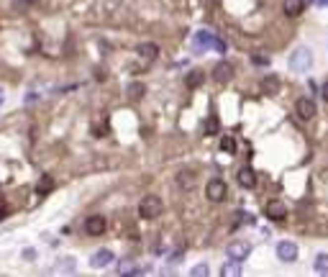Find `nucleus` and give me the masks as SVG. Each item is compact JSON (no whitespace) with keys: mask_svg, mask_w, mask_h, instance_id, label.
<instances>
[{"mask_svg":"<svg viewBox=\"0 0 328 277\" xmlns=\"http://www.w3.org/2000/svg\"><path fill=\"white\" fill-rule=\"evenodd\" d=\"M5 103V92H3V87H0V105Z\"/></svg>","mask_w":328,"mask_h":277,"instance_id":"31","label":"nucleus"},{"mask_svg":"<svg viewBox=\"0 0 328 277\" xmlns=\"http://www.w3.org/2000/svg\"><path fill=\"white\" fill-rule=\"evenodd\" d=\"M205 198L211 200V203H220V200L226 198V182H223L220 177H213L205 185Z\"/></svg>","mask_w":328,"mask_h":277,"instance_id":"3","label":"nucleus"},{"mask_svg":"<svg viewBox=\"0 0 328 277\" xmlns=\"http://www.w3.org/2000/svg\"><path fill=\"white\" fill-rule=\"evenodd\" d=\"M321 95H323V100H326V103H328V82H326V85H323V87H321Z\"/></svg>","mask_w":328,"mask_h":277,"instance_id":"30","label":"nucleus"},{"mask_svg":"<svg viewBox=\"0 0 328 277\" xmlns=\"http://www.w3.org/2000/svg\"><path fill=\"white\" fill-rule=\"evenodd\" d=\"M213 80H216V82H220V85H226V82H231V80H233V65H231L228 59L216 62V67H213Z\"/></svg>","mask_w":328,"mask_h":277,"instance_id":"4","label":"nucleus"},{"mask_svg":"<svg viewBox=\"0 0 328 277\" xmlns=\"http://www.w3.org/2000/svg\"><path fill=\"white\" fill-rule=\"evenodd\" d=\"M139 213H141V218L154 221L157 215L162 213V200H159L157 195H146L141 203H139Z\"/></svg>","mask_w":328,"mask_h":277,"instance_id":"2","label":"nucleus"},{"mask_svg":"<svg viewBox=\"0 0 328 277\" xmlns=\"http://www.w3.org/2000/svg\"><path fill=\"white\" fill-rule=\"evenodd\" d=\"M126 95H128L131 100H141V98L146 95V87H144V82H128V87H126Z\"/></svg>","mask_w":328,"mask_h":277,"instance_id":"16","label":"nucleus"},{"mask_svg":"<svg viewBox=\"0 0 328 277\" xmlns=\"http://www.w3.org/2000/svg\"><path fill=\"white\" fill-rule=\"evenodd\" d=\"M295 108H297V116H300L303 121H313V118H316V100H313V98H297Z\"/></svg>","mask_w":328,"mask_h":277,"instance_id":"5","label":"nucleus"},{"mask_svg":"<svg viewBox=\"0 0 328 277\" xmlns=\"http://www.w3.org/2000/svg\"><path fill=\"white\" fill-rule=\"evenodd\" d=\"M285 15H290V18H297V15L303 13V8H305V0H285Z\"/></svg>","mask_w":328,"mask_h":277,"instance_id":"14","label":"nucleus"},{"mask_svg":"<svg viewBox=\"0 0 328 277\" xmlns=\"http://www.w3.org/2000/svg\"><path fill=\"white\" fill-rule=\"evenodd\" d=\"M203 85V72L200 69H192L187 74V87H200Z\"/></svg>","mask_w":328,"mask_h":277,"instance_id":"20","label":"nucleus"},{"mask_svg":"<svg viewBox=\"0 0 328 277\" xmlns=\"http://www.w3.org/2000/svg\"><path fill=\"white\" fill-rule=\"evenodd\" d=\"M213 34H211V31H198V34H195V41H192V52H195V54H203L205 49H208V46H213Z\"/></svg>","mask_w":328,"mask_h":277,"instance_id":"9","label":"nucleus"},{"mask_svg":"<svg viewBox=\"0 0 328 277\" xmlns=\"http://www.w3.org/2000/svg\"><path fill=\"white\" fill-rule=\"evenodd\" d=\"M56 265H59V272H74V265H77V262H74V257H62Z\"/></svg>","mask_w":328,"mask_h":277,"instance_id":"19","label":"nucleus"},{"mask_svg":"<svg viewBox=\"0 0 328 277\" xmlns=\"http://www.w3.org/2000/svg\"><path fill=\"white\" fill-rule=\"evenodd\" d=\"M36 3V0H16V3H13V8H16V10H23L26 5H34Z\"/></svg>","mask_w":328,"mask_h":277,"instance_id":"26","label":"nucleus"},{"mask_svg":"<svg viewBox=\"0 0 328 277\" xmlns=\"http://www.w3.org/2000/svg\"><path fill=\"white\" fill-rule=\"evenodd\" d=\"M136 52H139V57H144V59H157V57H159V46L152 44V41H144V44L136 46Z\"/></svg>","mask_w":328,"mask_h":277,"instance_id":"13","label":"nucleus"},{"mask_svg":"<svg viewBox=\"0 0 328 277\" xmlns=\"http://www.w3.org/2000/svg\"><path fill=\"white\" fill-rule=\"evenodd\" d=\"M297 244H292V241H279L277 244V257L282 259V262H295L297 259Z\"/></svg>","mask_w":328,"mask_h":277,"instance_id":"8","label":"nucleus"},{"mask_svg":"<svg viewBox=\"0 0 328 277\" xmlns=\"http://www.w3.org/2000/svg\"><path fill=\"white\" fill-rule=\"evenodd\" d=\"M220 149L228 151V154H233V151H236V138H233V136H223V138H220Z\"/></svg>","mask_w":328,"mask_h":277,"instance_id":"23","label":"nucleus"},{"mask_svg":"<svg viewBox=\"0 0 328 277\" xmlns=\"http://www.w3.org/2000/svg\"><path fill=\"white\" fill-rule=\"evenodd\" d=\"M251 62H254V65H262V67H267V65H270V59H267V57H251Z\"/></svg>","mask_w":328,"mask_h":277,"instance_id":"28","label":"nucleus"},{"mask_svg":"<svg viewBox=\"0 0 328 277\" xmlns=\"http://www.w3.org/2000/svg\"><path fill=\"white\" fill-rule=\"evenodd\" d=\"M228 257L231 259H236V262H244L249 254H251V244L249 241H233V244H228Z\"/></svg>","mask_w":328,"mask_h":277,"instance_id":"6","label":"nucleus"},{"mask_svg":"<svg viewBox=\"0 0 328 277\" xmlns=\"http://www.w3.org/2000/svg\"><path fill=\"white\" fill-rule=\"evenodd\" d=\"M267 215H270L272 221H282L287 215L285 203H282V200H270V203H267Z\"/></svg>","mask_w":328,"mask_h":277,"instance_id":"12","label":"nucleus"},{"mask_svg":"<svg viewBox=\"0 0 328 277\" xmlns=\"http://www.w3.org/2000/svg\"><path fill=\"white\" fill-rule=\"evenodd\" d=\"M220 275H223V277H238V275H241V267H238L236 259H231L228 265L220 267Z\"/></svg>","mask_w":328,"mask_h":277,"instance_id":"17","label":"nucleus"},{"mask_svg":"<svg viewBox=\"0 0 328 277\" xmlns=\"http://www.w3.org/2000/svg\"><path fill=\"white\" fill-rule=\"evenodd\" d=\"M113 262H115V257H113V252H110V249H98V252L90 257V265H93V267H98V270L113 265Z\"/></svg>","mask_w":328,"mask_h":277,"instance_id":"10","label":"nucleus"},{"mask_svg":"<svg viewBox=\"0 0 328 277\" xmlns=\"http://www.w3.org/2000/svg\"><path fill=\"white\" fill-rule=\"evenodd\" d=\"M208 272H211V270H208V265H198V267H192V270H190L192 277H205Z\"/></svg>","mask_w":328,"mask_h":277,"instance_id":"25","label":"nucleus"},{"mask_svg":"<svg viewBox=\"0 0 328 277\" xmlns=\"http://www.w3.org/2000/svg\"><path fill=\"white\" fill-rule=\"evenodd\" d=\"M23 259H36V249H23Z\"/></svg>","mask_w":328,"mask_h":277,"instance_id":"29","label":"nucleus"},{"mask_svg":"<svg viewBox=\"0 0 328 277\" xmlns=\"http://www.w3.org/2000/svg\"><path fill=\"white\" fill-rule=\"evenodd\" d=\"M279 87H282L279 77H264V80H262V90L267 92V95H277Z\"/></svg>","mask_w":328,"mask_h":277,"instance_id":"15","label":"nucleus"},{"mask_svg":"<svg viewBox=\"0 0 328 277\" xmlns=\"http://www.w3.org/2000/svg\"><path fill=\"white\" fill-rule=\"evenodd\" d=\"M238 185L246 188V190L257 188V172L251 167H241V169H238Z\"/></svg>","mask_w":328,"mask_h":277,"instance_id":"11","label":"nucleus"},{"mask_svg":"<svg viewBox=\"0 0 328 277\" xmlns=\"http://www.w3.org/2000/svg\"><path fill=\"white\" fill-rule=\"evenodd\" d=\"M106 228H108V223H106L103 215H90V218L85 221V231L90 236H103V234H106Z\"/></svg>","mask_w":328,"mask_h":277,"instance_id":"7","label":"nucleus"},{"mask_svg":"<svg viewBox=\"0 0 328 277\" xmlns=\"http://www.w3.org/2000/svg\"><path fill=\"white\" fill-rule=\"evenodd\" d=\"M177 182H180L182 190H190L192 188V172H180L177 175Z\"/></svg>","mask_w":328,"mask_h":277,"instance_id":"22","label":"nucleus"},{"mask_svg":"<svg viewBox=\"0 0 328 277\" xmlns=\"http://www.w3.org/2000/svg\"><path fill=\"white\" fill-rule=\"evenodd\" d=\"M313 270L321 272V275H326L328 272V254H318L316 262H313Z\"/></svg>","mask_w":328,"mask_h":277,"instance_id":"18","label":"nucleus"},{"mask_svg":"<svg viewBox=\"0 0 328 277\" xmlns=\"http://www.w3.org/2000/svg\"><path fill=\"white\" fill-rule=\"evenodd\" d=\"M49 188H52V180H49V177H44L41 185H39V193H41V195H44V193H49Z\"/></svg>","mask_w":328,"mask_h":277,"instance_id":"27","label":"nucleus"},{"mask_svg":"<svg viewBox=\"0 0 328 277\" xmlns=\"http://www.w3.org/2000/svg\"><path fill=\"white\" fill-rule=\"evenodd\" d=\"M236 221H244L246 226L257 223V218H254V215H251V213H244V210H238V213H236Z\"/></svg>","mask_w":328,"mask_h":277,"instance_id":"24","label":"nucleus"},{"mask_svg":"<svg viewBox=\"0 0 328 277\" xmlns=\"http://www.w3.org/2000/svg\"><path fill=\"white\" fill-rule=\"evenodd\" d=\"M136 272H139V270L133 267V262H131V259H123L121 265H118V275H136Z\"/></svg>","mask_w":328,"mask_h":277,"instance_id":"21","label":"nucleus"},{"mask_svg":"<svg viewBox=\"0 0 328 277\" xmlns=\"http://www.w3.org/2000/svg\"><path fill=\"white\" fill-rule=\"evenodd\" d=\"M287 67L292 72H297V74L310 72V67H313V52H310V46H297V49H292Z\"/></svg>","mask_w":328,"mask_h":277,"instance_id":"1","label":"nucleus"}]
</instances>
